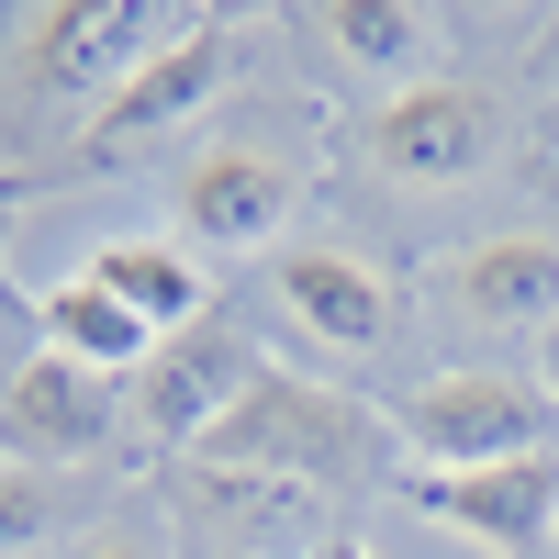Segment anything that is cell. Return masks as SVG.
<instances>
[{"mask_svg":"<svg viewBox=\"0 0 559 559\" xmlns=\"http://www.w3.org/2000/svg\"><path fill=\"white\" fill-rule=\"evenodd\" d=\"M358 471H369V414L302 369H258L247 403L191 448V481L247 503V515H292L313 492H347Z\"/></svg>","mask_w":559,"mask_h":559,"instance_id":"6da1fadb","label":"cell"},{"mask_svg":"<svg viewBox=\"0 0 559 559\" xmlns=\"http://www.w3.org/2000/svg\"><path fill=\"white\" fill-rule=\"evenodd\" d=\"M403 471H503V459H548L559 448V403L515 369H437L426 392L392 403Z\"/></svg>","mask_w":559,"mask_h":559,"instance_id":"7a4b0ae2","label":"cell"},{"mask_svg":"<svg viewBox=\"0 0 559 559\" xmlns=\"http://www.w3.org/2000/svg\"><path fill=\"white\" fill-rule=\"evenodd\" d=\"M236 68H247V34L224 23V12H191L102 112H79V157L112 168V157H134V146H157V134H179L191 112H213L224 90H236Z\"/></svg>","mask_w":559,"mask_h":559,"instance_id":"3957f363","label":"cell"},{"mask_svg":"<svg viewBox=\"0 0 559 559\" xmlns=\"http://www.w3.org/2000/svg\"><path fill=\"white\" fill-rule=\"evenodd\" d=\"M302 202H313V168L280 146H213L179 168V236L213 258H280L302 236Z\"/></svg>","mask_w":559,"mask_h":559,"instance_id":"277c9868","label":"cell"},{"mask_svg":"<svg viewBox=\"0 0 559 559\" xmlns=\"http://www.w3.org/2000/svg\"><path fill=\"white\" fill-rule=\"evenodd\" d=\"M503 102L481 79H426V90H392L381 112H369V157L381 179H414V191H459V179H481L503 157Z\"/></svg>","mask_w":559,"mask_h":559,"instance_id":"5b68a950","label":"cell"},{"mask_svg":"<svg viewBox=\"0 0 559 559\" xmlns=\"http://www.w3.org/2000/svg\"><path fill=\"white\" fill-rule=\"evenodd\" d=\"M123 426V392L102 381V369H79V358H23L12 381H0V459L34 481H57V471H90V459L112 448Z\"/></svg>","mask_w":559,"mask_h":559,"instance_id":"8992f818","label":"cell"},{"mask_svg":"<svg viewBox=\"0 0 559 559\" xmlns=\"http://www.w3.org/2000/svg\"><path fill=\"white\" fill-rule=\"evenodd\" d=\"M414 515H437L459 548H492V559H537L559 526V448L548 459H503V471H403Z\"/></svg>","mask_w":559,"mask_h":559,"instance_id":"52a82bcc","label":"cell"},{"mask_svg":"<svg viewBox=\"0 0 559 559\" xmlns=\"http://www.w3.org/2000/svg\"><path fill=\"white\" fill-rule=\"evenodd\" d=\"M247 381H258V347L236 336V324H191V336H168L146 358V381H134V426H146V448L191 459L224 414L247 403Z\"/></svg>","mask_w":559,"mask_h":559,"instance_id":"ba28073f","label":"cell"},{"mask_svg":"<svg viewBox=\"0 0 559 559\" xmlns=\"http://www.w3.org/2000/svg\"><path fill=\"white\" fill-rule=\"evenodd\" d=\"M269 292H280V313H292L313 347H336V358H381L392 324H403L392 269H369L358 247H280L269 258Z\"/></svg>","mask_w":559,"mask_h":559,"instance_id":"9c48e42d","label":"cell"},{"mask_svg":"<svg viewBox=\"0 0 559 559\" xmlns=\"http://www.w3.org/2000/svg\"><path fill=\"white\" fill-rule=\"evenodd\" d=\"M168 34H179V23L134 12V0H68V12H34V23H23V68H34L45 90H68V102L102 112Z\"/></svg>","mask_w":559,"mask_h":559,"instance_id":"30bf717a","label":"cell"},{"mask_svg":"<svg viewBox=\"0 0 559 559\" xmlns=\"http://www.w3.org/2000/svg\"><path fill=\"white\" fill-rule=\"evenodd\" d=\"M313 45L336 68H358V79H381V102L448 79V12H426V0H324Z\"/></svg>","mask_w":559,"mask_h":559,"instance_id":"8fae6325","label":"cell"},{"mask_svg":"<svg viewBox=\"0 0 559 559\" xmlns=\"http://www.w3.org/2000/svg\"><path fill=\"white\" fill-rule=\"evenodd\" d=\"M448 302L471 324H503V336H548V324H559V247L548 236H481V247H459Z\"/></svg>","mask_w":559,"mask_h":559,"instance_id":"7c38bea8","label":"cell"},{"mask_svg":"<svg viewBox=\"0 0 559 559\" xmlns=\"http://www.w3.org/2000/svg\"><path fill=\"white\" fill-rule=\"evenodd\" d=\"M90 280L146 324V336L168 347V336H191V324H213V280H202V258L191 247H146V236H102L90 247Z\"/></svg>","mask_w":559,"mask_h":559,"instance_id":"4fadbf2b","label":"cell"},{"mask_svg":"<svg viewBox=\"0 0 559 559\" xmlns=\"http://www.w3.org/2000/svg\"><path fill=\"white\" fill-rule=\"evenodd\" d=\"M34 324H45V358H79V369H102V381H146V358H157V336L134 324L102 280H57V292L34 302Z\"/></svg>","mask_w":559,"mask_h":559,"instance_id":"5bb4252c","label":"cell"},{"mask_svg":"<svg viewBox=\"0 0 559 559\" xmlns=\"http://www.w3.org/2000/svg\"><path fill=\"white\" fill-rule=\"evenodd\" d=\"M57 537V481H34V471H0V559H23Z\"/></svg>","mask_w":559,"mask_h":559,"instance_id":"9a60e30c","label":"cell"},{"mask_svg":"<svg viewBox=\"0 0 559 559\" xmlns=\"http://www.w3.org/2000/svg\"><path fill=\"white\" fill-rule=\"evenodd\" d=\"M79 559H157V537H146V526H112V537H90Z\"/></svg>","mask_w":559,"mask_h":559,"instance_id":"2e32d148","label":"cell"},{"mask_svg":"<svg viewBox=\"0 0 559 559\" xmlns=\"http://www.w3.org/2000/svg\"><path fill=\"white\" fill-rule=\"evenodd\" d=\"M537 392L559 403V324H548V336H537Z\"/></svg>","mask_w":559,"mask_h":559,"instance_id":"e0dca14e","label":"cell"},{"mask_svg":"<svg viewBox=\"0 0 559 559\" xmlns=\"http://www.w3.org/2000/svg\"><path fill=\"white\" fill-rule=\"evenodd\" d=\"M324 559H369V548H358V537H324Z\"/></svg>","mask_w":559,"mask_h":559,"instance_id":"ac0fdd59","label":"cell"},{"mask_svg":"<svg viewBox=\"0 0 559 559\" xmlns=\"http://www.w3.org/2000/svg\"><path fill=\"white\" fill-rule=\"evenodd\" d=\"M313 559H324V548H313Z\"/></svg>","mask_w":559,"mask_h":559,"instance_id":"d6986e66","label":"cell"}]
</instances>
